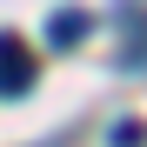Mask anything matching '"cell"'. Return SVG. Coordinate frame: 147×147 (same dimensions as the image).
Segmentation results:
<instances>
[{"label": "cell", "instance_id": "1", "mask_svg": "<svg viewBox=\"0 0 147 147\" xmlns=\"http://www.w3.org/2000/svg\"><path fill=\"white\" fill-rule=\"evenodd\" d=\"M34 87V54L13 34H0V94H27Z\"/></svg>", "mask_w": 147, "mask_h": 147}, {"label": "cell", "instance_id": "2", "mask_svg": "<svg viewBox=\"0 0 147 147\" xmlns=\"http://www.w3.org/2000/svg\"><path fill=\"white\" fill-rule=\"evenodd\" d=\"M87 27H94V20H87L80 7H60L54 20H47V40H54V47H80V40H87Z\"/></svg>", "mask_w": 147, "mask_h": 147}, {"label": "cell", "instance_id": "3", "mask_svg": "<svg viewBox=\"0 0 147 147\" xmlns=\"http://www.w3.org/2000/svg\"><path fill=\"white\" fill-rule=\"evenodd\" d=\"M114 147H140V127H134V120H120V127H114Z\"/></svg>", "mask_w": 147, "mask_h": 147}]
</instances>
